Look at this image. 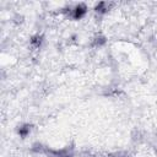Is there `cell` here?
<instances>
[{
	"label": "cell",
	"instance_id": "2",
	"mask_svg": "<svg viewBox=\"0 0 157 157\" xmlns=\"http://www.w3.org/2000/svg\"><path fill=\"white\" fill-rule=\"evenodd\" d=\"M31 128H32V125H29V124H23V125L18 126V129H17V134H18L22 139H25V137L29 134Z\"/></svg>",
	"mask_w": 157,
	"mask_h": 157
},
{
	"label": "cell",
	"instance_id": "1",
	"mask_svg": "<svg viewBox=\"0 0 157 157\" xmlns=\"http://www.w3.org/2000/svg\"><path fill=\"white\" fill-rule=\"evenodd\" d=\"M87 12V6L85 4H78L71 10V16L74 20H80L82 18Z\"/></svg>",
	"mask_w": 157,
	"mask_h": 157
},
{
	"label": "cell",
	"instance_id": "4",
	"mask_svg": "<svg viewBox=\"0 0 157 157\" xmlns=\"http://www.w3.org/2000/svg\"><path fill=\"white\" fill-rule=\"evenodd\" d=\"M42 42H43V36L36 34V36H33V37L31 38V44H32L33 47H36V48H39L40 44H42Z\"/></svg>",
	"mask_w": 157,
	"mask_h": 157
},
{
	"label": "cell",
	"instance_id": "3",
	"mask_svg": "<svg viewBox=\"0 0 157 157\" xmlns=\"http://www.w3.org/2000/svg\"><path fill=\"white\" fill-rule=\"evenodd\" d=\"M108 10H109V4L108 2H104V1H101V2H98L94 6V11L98 12V13H104Z\"/></svg>",
	"mask_w": 157,
	"mask_h": 157
},
{
	"label": "cell",
	"instance_id": "5",
	"mask_svg": "<svg viewBox=\"0 0 157 157\" xmlns=\"http://www.w3.org/2000/svg\"><path fill=\"white\" fill-rule=\"evenodd\" d=\"M104 43H105V38L102 37V36H98V37H96V38L93 39V45H94V47H101V45H103Z\"/></svg>",
	"mask_w": 157,
	"mask_h": 157
}]
</instances>
